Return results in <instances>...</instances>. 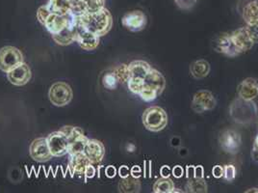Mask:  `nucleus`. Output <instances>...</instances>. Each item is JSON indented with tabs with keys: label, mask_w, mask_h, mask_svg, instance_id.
I'll return each mask as SVG.
<instances>
[{
	"label": "nucleus",
	"mask_w": 258,
	"mask_h": 193,
	"mask_svg": "<svg viewBox=\"0 0 258 193\" xmlns=\"http://www.w3.org/2000/svg\"><path fill=\"white\" fill-rule=\"evenodd\" d=\"M209 72H210V64L205 59H200L195 61L190 67V73L196 79L205 78L209 75Z\"/></svg>",
	"instance_id": "23"
},
{
	"label": "nucleus",
	"mask_w": 258,
	"mask_h": 193,
	"mask_svg": "<svg viewBox=\"0 0 258 193\" xmlns=\"http://www.w3.org/2000/svg\"><path fill=\"white\" fill-rule=\"evenodd\" d=\"M77 26L78 25H76V26L68 25L61 32L52 35V39H53L54 42L60 44V45H68V44H71V43L76 42Z\"/></svg>",
	"instance_id": "19"
},
{
	"label": "nucleus",
	"mask_w": 258,
	"mask_h": 193,
	"mask_svg": "<svg viewBox=\"0 0 258 193\" xmlns=\"http://www.w3.org/2000/svg\"><path fill=\"white\" fill-rule=\"evenodd\" d=\"M48 96L55 107H64L73 100V90L66 82H56L50 87Z\"/></svg>",
	"instance_id": "5"
},
{
	"label": "nucleus",
	"mask_w": 258,
	"mask_h": 193,
	"mask_svg": "<svg viewBox=\"0 0 258 193\" xmlns=\"http://www.w3.org/2000/svg\"><path fill=\"white\" fill-rule=\"evenodd\" d=\"M86 13H96L104 8V0H83Z\"/></svg>",
	"instance_id": "31"
},
{
	"label": "nucleus",
	"mask_w": 258,
	"mask_h": 193,
	"mask_svg": "<svg viewBox=\"0 0 258 193\" xmlns=\"http://www.w3.org/2000/svg\"><path fill=\"white\" fill-rule=\"evenodd\" d=\"M84 175H85V182H86L88 179H93L96 175V168L92 165V163L88 166L86 168V170L84 172Z\"/></svg>",
	"instance_id": "40"
},
{
	"label": "nucleus",
	"mask_w": 258,
	"mask_h": 193,
	"mask_svg": "<svg viewBox=\"0 0 258 193\" xmlns=\"http://www.w3.org/2000/svg\"><path fill=\"white\" fill-rule=\"evenodd\" d=\"M216 105L215 96L208 90H200L194 95L192 100V109L196 113H204L205 111L213 110Z\"/></svg>",
	"instance_id": "6"
},
{
	"label": "nucleus",
	"mask_w": 258,
	"mask_h": 193,
	"mask_svg": "<svg viewBox=\"0 0 258 193\" xmlns=\"http://www.w3.org/2000/svg\"><path fill=\"white\" fill-rule=\"evenodd\" d=\"M197 1L198 0H174L176 6L184 11L191 10L197 4Z\"/></svg>",
	"instance_id": "36"
},
{
	"label": "nucleus",
	"mask_w": 258,
	"mask_h": 193,
	"mask_svg": "<svg viewBox=\"0 0 258 193\" xmlns=\"http://www.w3.org/2000/svg\"><path fill=\"white\" fill-rule=\"evenodd\" d=\"M187 192H207V183L205 179H191L186 184Z\"/></svg>",
	"instance_id": "28"
},
{
	"label": "nucleus",
	"mask_w": 258,
	"mask_h": 193,
	"mask_svg": "<svg viewBox=\"0 0 258 193\" xmlns=\"http://www.w3.org/2000/svg\"><path fill=\"white\" fill-rule=\"evenodd\" d=\"M229 113L234 122L242 125H247L256 117L257 108L252 101H246L239 98L231 104Z\"/></svg>",
	"instance_id": "2"
},
{
	"label": "nucleus",
	"mask_w": 258,
	"mask_h": 193,
	"mask_svg": "<svg viewBox=\"0 0 258 193\" xmlns=\"http://www.w3.org/2000/svg\"><path fill=\"white\" fill-rule=\"evenodd\" d=\"M113 73L118 78V82H121V83H126L130 78L128 65H118L114 69Z\"/></svg>",
	"instance_id": "29"
},
{
	"label": "nucleus",
	"mask_w": 258,
	"mask_h": 193,
	"mask_svg": "<svg viewBox=\"0 0 258 193\" xmlns=\"http://www.w3.org/2000/svg\"><path fill=\"white\" fill-rule=\"evenodd\" d=\"M139 95H140L141 99H142L143 101L149 103V102L154 101V100L157 98V96H158V93H157V91H156L155 89H153L151 86L148 85V84L145 83V85L143 86V88H142Z\"/></svg>",
	"instance_id": "30"
},
{
	"label": "nucleus",
	"mask_w": 258,
	"mask_h": 193,
	"mask_svg": "<svg viewBox=\"0 0 258 193\" xmlns=\"http://www.w3.org/2000/svg\"><path fill=\"white\" fill-rule=\"evenodd\" d=\"M84 153L91 161V163H99L105 155V148L103 144L97 139H89L87 142Z\"/></svg>",
	"instance_id": "15"
},
{
	"label": "nucleus",
	"mask_w": 258,
	"mask_h": 193,
	"mask_svg": "<svg viewBox=\"0 0 258 193\" xmlns=\"http://www.w3.org/2000/svg\"><path fill=\"white\" fill-rule=\"evenodd\" d=\"M127 85H128L129 90L133 94L139 95L143 86L145 85V80L141 78H136V77H130L127 81Z\"/></svg>",
	"instance_id": "34"
},
{
	"label": "nucleus",
	"mask_w": 258,
	"mask_h": 193,
	"mask_svg": "<svg viewBox=\"0 0 258 193\" xmlns=\"http://www.w3.org/2000/svg\"><path fill=\"white\" fill-rule=\"evenodd\" d=\"M141 174H142V170H141V168L138 165L133 166V167L131 168V170H130V175H131L133 178L139 179Z\"/></svg>",
	"instance_id": "44"
},
{
	"label": "nucleus",
	"mask_w": 258,
	"mask_h": 193,
	"mask_svg": "<svg viewBox=\"0 0 258 193\" xmlns=\"http://www.w3.org/2000/svg\"><path fill=\"white\" fill-rule=\"evenodd\" d=\"M122 25L132 32H139L147 25V16L142 11H132L125 14L121 20Z\"/></svg>",
	"instance_id": "9"
},
{
	"label": "nucleus",
	"mask_w": 258,
	"mask_h": 193,
	"mask_svg": "<svg viewBox=\"0 0 258 193\" xmlns=\"http://www.w3.org/2000/svg\"><path fill=\"white\" fill-rule=\"evenodd\" d=\"M23 63L22 52L15 46H4L0 50V70L8 73L17 66Z\"/></svg>",
	"instance_id": "4"
},
{
	"label": "nucleus",
	"mask_w": 258,
	"mask_h": 193,
	"mask_svg": "<svg viewBox=\"0 0 258 193\" xmlns=\"http://www.w3.org/2000/svg\"><path fill=\"white\" fill-rule=\"evenodd\" d=\"M46 6L51 13L64 16L71 13L72 1L71 0H48Z\"/></svg>",
	"instance_id": "24"
},
{
	"label": "nucleus",
	"mask_w": 258,
	"mask_h": 193,
	"mask_svg": "<svg viewBox=\"0 0 258 193\" xmlns=\"http://www.w3.org/2000/svg\"><path fill=\"white\" fill-rule=\"evenodd\" d=\"M79 24L98 37L106 35L112 28L111 13L104 7L96 13H85L79 17Z\"/></svg>",
	"instance_id": "1"
},
{
	"label": "nucleus",
	"mask_w": 258,
	"mask_h": 193,
	"mask_svg": "<svg viewBox=\"0 0 258 193\" xmlns=\"http://www.w3.org/2000/svg\"><path fill=\"white\" fill-rule=\"evenodd\" d=\"M224 178L227 182H231L236 178V167L232 164L224 166Z\"/></svg>",
	"instance_id": "35"
},
{
	"label": "nucleus",
	"mask_w": 258,
	"mask_h": 193,
	"mask_svg": "<svg viewBox=\"0 0 258 193\" xmlns=\"http://www.w3.org/2000/svg\"><path fill=\"white\" fill-rule=\"evenodd\" d=\"M246 30H247L248 36L250 37L251 41L254 43H258V24L247 25Z\"/></svg>",
	"instance_id": "38"
},
{
	"label": "nucleus",
	"mask_w": 258,
	"mask_h": 193,
	"mask_svg": "<svg viewBox=\"0 0 258 193\" xmlns=\"http://www.w3.org/2000/svg\"><path fill=\"white\" fill-rule=\"evenodd\" d=\"M89 138L86 137L84 134H81L76 137L75 139L71 140L69 142V148H68V154L69 156H74L79 153H84L87 142Z\"/></svg>",
	"instance_id": "25"
},
{
	"label": "nucleus",
	"mask_w": 258,
	"mask_h": 193,
	"mask_svg": "<svg viewBox=\"0 0 258 193\" xmlns=\"http://www.w3.org/2000/svg\"><path fill=\"white\" fill-rule=\"evenodd\" d=\"M50 14H51V12L49 11V9L47 8L46 5L41 6V7L38 9V11H37V19H38V21L41 22L43 25L44 22L47 20V18L49 17Z\"/></svg>",
	"instance_id": "37"
},
{
	"label": "nucleus",
	"mask_w": 258,
	"mask_h": 193,
	"mask_svg": "<svg viewBox=\"0 0 258 193\" xmlns=\"http://www.w3.org/2000/svg\"><path fill=\"white\" fill-rule=\"evenodd\" d=\"M7 78L14 85H25L31 79V70L28 65L22 63L7 73Z\"/></svg>",
	"instance_id": "13"
},
{
	"label": "nucleus",
	"mask_w": 258,
	"mask_h": 193,
	"mask_svg": "<svg viewBox=\"0 0 258 193\" xmlns=\"http://www.w3.org/2000/svg\"><path fill=\"white\" fill-rule=\"evenodd\" d=\"M219 143L223 150L227 154H236L240 149L242 139L240 134L233 129H225L219 137Z\"/></svg>",
	"instance_id": "8"
},
{
	"label": "nucleus",
	"mask_w": 258,
	"mask_h": 193,
	"mask_svg": "<svg viewBox=\"0 0 258 193\" xmlns=\"http://www.w3.org/2000/svg\"><path fill=\"white\" fill-rule=\"evenodd\" d=\"M212 175L216 179H220L224 177V167L221 165H216L212 169Z\"/></svg>",
	"instance_id": "39"
},
{
	"label": "nucleus",
	"mask_w": 258,
	"mask_h": 193,
	"mask_svg": "<svg viewBox=\"0 0 258 193\" xmlns=\"http://www.w3.org/2000/svg\"><path fill=\"white\" fill-rule=\"evenodd\" d=\"M238 95L239 98L246 101L254 100L258 96V82L256 79L251 77L244 79L238 87Z\"/></svg>",
	"instance_id": "17"
},
{
	"label": "nucleus",
	"mask_w": 258,
	"mask_h": 193,
	"mask_svg": "<svg viewBox=\"0 0 258 193\" xmlns=\"http://www.w3.org/2000/svg\"><path fill=\"white\" fill-rule=\"evenodd\" d=\"M252 157L255 161H258V135L255 138V142H254V146H253V150H252Z\"/></svg>",
	"instance_id": "47"
},
{
	"label": "nucleus",
	"mask_w": 258,
	"mask_h": 193,
	"mask_svg": "<svg viewBox=\"0 0 258 193\" xmlns=\"http://www.w3.org/2000/svg\"><path fill=\"white\" fill-rule=\"evenodd\" d=\"M46 140H47L49 150L53 157L60 158L68 154L69 139L64 132H62L61 130L54 131L52 133H50L46 137Z\"/></svg>",
	"instance_id": "7"
},
{
	"label": "nucleus",
	"mask_w": 258,
	"mask_h": 193,
	"mask_svg": "<svg viewBox=\"0 0 258 193\" xmlns=\"http://www.w3.org/2000/svg\"><path fill=\"white\" fill-rule=\"evenodd\" d=\"M117 174V169L115 168V166H112V165H109L107 168L105 169V175L107 176L108 178L112 179L116 176Z\"/></svg>",
	"instance_id": "45"
},
{
	"label": "nucleus",
	"mask_w": 258,
	"mask_h": 193,
	"mask_svg": "<svg viewBox=\"0 0 258 193\" xmlns=\"http://www.w3.org/2000/svg\"><path fill=\"white\" fill-rule=\"evenodd\" d=\"M142 119L145 128L152 132L161 131L168 125V115L160 107L147 108Z\"/></svg>",
	"instance_id": "3"
},
{
	"label": "nucleus",
	"mask_w": 258,
	"mask_h": 193,
	"mask_svg": "<svg viewBox=\"0 0 258 193\" xmlns=\"http://www.w3.org/2000/svg\"><path fill=\"white\" fill-rule=\"evenodd\" d=\"M174 189V184L172 180L169 178L158 179L153 184V192L155 193H172Z\"/></svg>",
	"instance_id": "27"
},
{
	"label": "nucleus",
	"mask_w": 258,
	"mask_h": 193,
	"mask_svg": "<svg viewBox=\"0 0 258 193\" xmlns=\"http://www.w3.org/2000/svg\"><path fill=\"white\" fill-rule=\"evenodd\" d=\"M118 174H119L120 178L125 179V178H127L129 175H130V170H129V168L127 166L122 165V166H120L119 169H118Z\"/></svg>",
	"instance_id": "43"
},
{
	"label": "nucleus",
	"mask_w": 258,
	"mask_h": 193,
	"mask_svg": "<svg viewBox=\"0 0 258 193\" xmlns=\"http://www.w3.org/2000/svg\"><path fill=\"white\" fill-rule=\"evenodd\" d=\"M118 80L114 73H108L102 77V84L109 90H114L118 86Z\"/></svg>",
	"instance_id": "33"
},
{
	"label": "nucleus",
	"mask_w": 258,
	"mask_h": 193,
	"mask_svg": "<svg viewBox=\"0 0 258 193\" xmlns=\"http://www.w3.org/2000/svg\"><path fill=\"white\" fill-rule=\"evenodd\" d=\"M194 169H195L194 166H188L186 168V176H187L188 179L194 178Z\"/></svg>",
	"instance_id": "48"
},
{
	"label": "nucleus",
	"mask_w": 258,
	"mask_h": 193,
	"mask_svg": "<svg viewBox=\"0 0 258 193\" xmlns=\"http://www.w3.org/2000/svg\"><path fill=\"white\" fill-rule=\"evenodd\" d=\"M30 156L34 161L45 162L52 159V154L49 150L46 138H37L30 145Z\"/></svg>",
	"instance_id": "11"
},
{
	"label": "nucleus",
	"mask_w": 258,
	"mask_h": 193,
	"mask_svg": "<svg viewBox=\"0 0 258 193\" xmlns=\"http://www.w3.org/2000/svg\"><path fill=\"white\" fill-rule=\"evenodd\" d=\"M145 83L155 89L158 95H161L166 87V79L161 73L155 69H151L145 78Z\"/></svg>",
	"instance_id": "20"
},
{
	"label": "nucleus",
	"mask_w": 258,
	"mask_h": 193,
	"mask_svg": "<svg viewBox=\"0 0 258 193\" xmlns=\"http://www.w3.org/2000/svg\"><path fill=\"white\" fill-rule=\"evenodd\" d=\"M160 174H161V176L163 178H169V177L171 176V174H172L171 168H170L168 165H164V166H162L161 170H160Z\"/></svg>",
	"instance_id": "46"
},
{
	"label": "nucleus",
	"mask_w": 258,
	"mask_h": 193,
	"mask_svg": "<svg viewBox=\"0 0 258 193\" xmlns=\"http://www.w3.org/2000/svg\"><path fill=\"white\" fill-rule=\"evenodd\" d=\"M69 170L71 172V176L74 177L76 175H83L87 167L91 164V161L88 159L85 153H79L70 157Z\"/></svg>",
	"instance_id": "18"
},
{
	"label": "nucleus",
	"mask_w": 258,
	"mask_h": 193,
	"mask_svg": "<svg viewBox=\"0 0 258 193\" xmlns=\"http://www.w3.org/2000/svg\"><path fill=\"white\" fill-rule=\"evenodd\" d=\"M172 174L174 176V177H175V178L179 179V178H181V177H182L183 174H184V169H183L182 167H181L180 165H176V166H174V167H173Z\"/></svg>",
	"instance_id": "42"
},
{
	"label": "nucleus",
	"mask_w": 258,
	"mask_h": 193,
	"mask_svg": "<svg viewBox=\"0 0 258 193\" xmlns=\"http://www.w3.org/2000/svg\"><path fill=\"white\" fill-rule=\"evenodd\" d=\"M119 191L122 192H139L141 189V183L136 178H125L123 181L119 182L118 185Z\"/></svg>",
	"instance_id": "26"
},
{
	"label": "nucleus",
	"mask_w": 258,
	"mask_h": 193,
	"mask_svg": "<svg viewBox=\"0 0 258 193\" xmlns=\"http://www.w3.org/2000/svg\"><path fill=\"white\" fill-rule=\"evenodd\" d=\"M76 42L80 45L81 49L85 51H94L99 44V37L96 34L87 30L86 28H84L78 22Z\"/></svg>",
	"instance_id": "12"
},
{
	"label": "nucleus",
	"mask_w": 258,
	"mask_h": 193,
	"mask_svg": "<svg viewBox=\"0 0 258 193\" xmlns=\"http://www.w3.org/2000/svg\"><path fill=\"white\" fill-rule=\"evenodd\" d=\"M60 130L66 134V136L69 139V142L71 140L75 139L76 137L81 135V134H84V131H83V129H81V128L73 127V126H64Z\"/></svg>",
	"instance_id": "32"
},
{
	"label": "nucleus",
	"mask_w": 258,
	"mask_h": 193,
	"mask_svg": "<svg viewBox=\"0 0 258 193\" xmlns=\"http://www.w3.org/2000/svg\"><path fill=\"white\" fill-rule=\"evenodd\" d=\"M242 17L247 25L258 24V0H251L245 5Z\"/></svg>",
	"instance_id": "22"
},
{
	"label": "nucleus",
	"mask_w": 258,
	"mask_h": 193,
	"mask_svg": "<svg viewBox=\"0 0 258 193\" xmlns=\"http://www.w3.org/2000/svg\"><path fill=\"white\" fill-rule=\"evenodd\" d=\"M230 37L232 42L241 54L247 53V51L252 49L254 44V43L251 41L250 37L248 36L246 27H241L235 31H233L230 34Z\"/></svg>",
	"instance_id": "14"
},
{
	"label": "nucleus",
	"mask_w": 258,
	"mask_h": 193,
	"mask_svg": "<svg viewBox=\"0 0 258 193\" xmlns=\"http://www.w3.org/2000/svg\"><path fill=\"white\" fill-rule=\"evenodd\" d=\"M205 177V171H204V167L202 165L196 166L194 169V178H198V179H203Z\"/></svg>",
	"instance_id": "41"
},
{
	"label": "nucleus",
	"mask_w": 258,
	"mask_h": 193,
	"mask_svg": "<svg viewBox=\"0 0 258 193\" xmlns=\"http://www.w3.org/2000/svg\"><path fill=\"white\" fill-rule=\"evenodd\" d=\"M214 50L219 54H225L228 57H236L241 53L232 42L230 34L223 33L219 35L214 41Z\"/></svg>",
	"instance_id": "10"
},
{
	"label": "nucleus",
	"mask_w": 258,
	"mask_h": 193,
	"mask_svg": "<svg viewBox=\"0 0 258 193\" xmlns=\"http://www.w3.org/2000/svg\"><path fill=\"white\" fill-rule=\"evenodd\" d=\"M128 69L130 77H136V78H141L145 80L146 76L151 71V65L146 61L136 60V61H132L128 65Z\"/></svg>",
	"instance_id": "21"
},
{
	"label": "nucleus",
	"mask_w": 258,
	"mask_h": 193,
	"mask_svg": "<svg viewBox=\"0 0 258 193\" xmlns=\"http://www.w3.org/2000/svg\"><path fill=\"white\" fill-rule=\"evenodd\" d=\"M69 24V14L68 15H57L51 13L47 20L44 22L43 26L51 35L61 32Z\"/></svg>",
	"instance_id": "16"
}]
</instances>
